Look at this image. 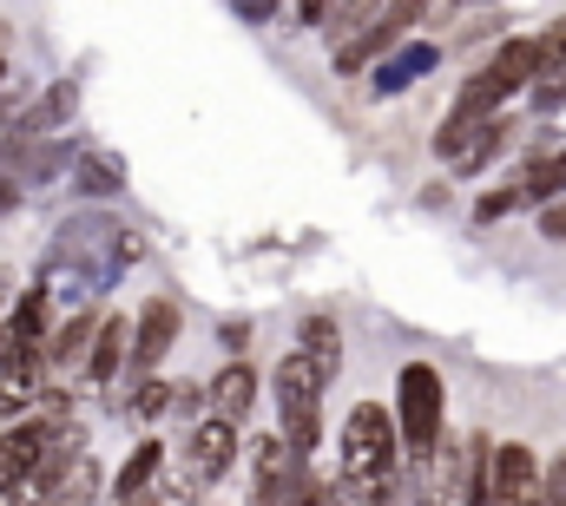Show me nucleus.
I'll list each match as a JSON object with an SVG mask.
<instances>
[{
  "label": "nucleus",
  "instance_id": "1",
  "mask_svg": "<svg viewBox=\"0 0 566 506\" xmlns=\"http://www.w3.org/2000/svg\"><path fill=\"white\" fill-rule=\"evenodd\" d=\"M336 481L349 487L356 506H389L409 487V447L396 428V408L382 401H356L336 441Z\"/></svg>",
  "mask_w": 566,
  "mask_h": 506
},
{
  "label": "nucleus",
  "instance_id": "2",
  "mask_svg": "<svg viewBox=\"0 0 566 506\" xmlns=\"http://www.w3.org/2000/svg\"><path fill=\"white\" fill-rule=\"evenodd\" d=\"M46 256L86 270V276L99 283V296H106V289L126 283V270L145 256V231H133V224L113 218V211H73V218L53 231V251Z\"/></svg>",
  "mask_w": 566,
  "mask_h": 506
},
{
  "label": "nucleus",
  "instance_id": "3",
  "mask_svg": "<svg viewBox=\"0 0 566 506\" xmlns=\"http://www.w3.org/2000/svg\"><path fill=\"white\" fill-rule=\"evenodd\" d=\"M329 369L310 362L303 349H290L271 376V394H277V434L296 447V461H310L323 447V394H329Z\"/></svg>",
  "mask_w": 566,
  "mask_h": 506
},
{
  "label": "nucleus",
  "instance_id": "4",
  "mask_svg": "<svg viewBox=\"0 0 566 506\" xmlns=\"http://www.w3.org/2000/svg\"><path fill=\"white\" fill-rule=\"evenodd\" d=\"M396 428H402V447H409V467H428L448 441V381L434 362H402L396 376Z\"/></svg>",
  "mask_w": 566,
  "mask_h": 506
},
{
  "label": "nucleus",
  "instance_id": "5",
  "mask_svg": "<svg viewBox=\"0 0 566 506\" xmlns=\"http://www.w3.org/2000/svg\"><path fill=\"white\" fill-rule=\"evenodd\" d=\"M428 7H382V20H369V27H356V33H343L336 46H329V66H336V80H356V73H376L382 60H396L402 46H409V27H422Z\"/></svg>",
  "mask_w": 566,
  "mask_h": 506
},
{
  "label": "nucleus",
  "instance_id": "6",
  "mask_svg": "<svg viewBox=\"0 0 566 506\" xmlns=\"http://www.w3.org/2000/svg\"><path fill=\"white\" fill-rule=\"evenodd\" d=\"M238 454H244V428L224 421V414H211V421H198V428L185 434V447H178V474H185L198 494H211V487L238 467Z\"/></svg>",
  "mask_w": 566,
  "mask_h": 506
},
{
  "label": "nucleus",
  "instance_id": "7",
  "mask_svg": "<svg viewBox=\"0 0 566 506\" xmlns=\"http://www.w3.org/2000/svg\"><path fill=\"white\" fill-rule=\"evenodd\" d=\"M99 461L93 454H60V461H40V474L13 494V506H99Z\"/></svg>",
  "mask_w": 566,
  "mask_h": 506
},
{
  "label": "nucleus",
  "instance_id": "8",
  "mask_svg": "<svg viewBox=\"0 0 566 506\" xmlns=\"http://www.w3.org/2000/svg\"><path fill=\"white\" fill-rule=\"evenodd\" d=\"M507 138H514L507 119H474V126L441 119V126H434V158L448 165V178H481V171L507 151Z\"/></svg>",
  "mask_w": 566,
  "mask_h": 506
},
{
  "label": "nucleus",
  "instance_id": "9",
  "mask_svg": "<svg viewBox=\"0 0 566 506\" xmlns=\"http://www.w3.org/2000/svg\"><path fill=\"white\" fill-rule=\"evenodd\" d=\"M133 369H126V388L133 381H151L158 376V362L178 349V329H185V309H178V296H145L139 316H133Z\"/></svg>",
  "mask_w": 566,
  "mask_h": 506
},
{
  "label": "nucleus",
  "instance_id": "10",
  "mask_svg": "<svg viewBox=\"0 0 566 506\" xmlns=\"http://www.w3.org/2000/svg\"><path fill=\"white\" fill-rule=\"evenodd\" d=\"M494 506H547V461L527 441H494Z\"/></svg>",
  "mask_w": 566,
  "mask_h": 506
},
{
  "label": "nucleus",
  "instance_id": "11",
  "mask_svg": "<svg viewBox=\"0 0 566 506\" xmlns=\"http://www.w3.org/2000/svg\"><path fill=\"white\" fill-rule=\"evenodd\" d=\"M73 198H86V211H106L113 198H126V185H133V171H126V151H113V145H80V158H73Z\"/></svg>",
  "mask_w": 566,
  "mask_h": 506
},
{
  "label": "nucleus",
  "instance_id": "12",
  "mask_svg": "<svg viewBox=\"0 0 566 506\" xmlns=\"http://www.w3.org/2000/svg\"><path fill=\"white\" fill-rule=\"evenodd\" d=\"M73 119H80V80H46L27 126H20V145H60L73 131Z\"/></svg>",
  "mask_w": 566,
  "mask_h": 506
},
{
  "label": "nucleus",
  "instance_id": "13",
  "mask_svg": "<svg viewBox=\"0 0 566 506\" xmlns=\"http://www.w3.org/2000/svg\"><path fill=\"white\" fill-rule=\"evenodd\" d=\"M165 474H171V447H165L158 434H145L139 447L126 454V467L113 474V506H139V500H151Z\"/></svg>",
  "mask_w": 566,
  "mask_h": 506
},
{
  "label": "nucleus",
  "instance_id": "14",
  "mask_svg": "<svg viewBox=\"0 0 566 506\" xmlns=\"http://www.w3.org/2000/svg\"><path fill=\"white\" fill-rule=\"evenodd\" d=\"M434 66H441V40H409L396 60H382L369 73V99H402L409 86H422Z\"/></svg>",
  "mask_w": 566,
  "mask_h": 506
},
{
  "label": "nucleus",
  "instance_id": "15",
  "mask_svg": "<svg viewBox=\"0 0 566 506\" xmlns=\"http://www.w3.org/2000/svg\"><path fill=\"white\" fill-rule=\"evenodd\" d=\"M541 66H547V46H541V33H507V40L494 46V60H488V73H494V80H501L514 99H527V93H534Z\"/></svg>",
  "mask_w": 566,
  "mask_h": 506
},
{
  "label": "nucleus",
  "instance_id": "16",
  "mask_svg": "<svg viewBox=\"0 0 566 506\" xmlns=\"http://www.w3.org/2000/svg\"><path fill=\"white\" fill-rule=\"evenodd\" d=\"M46 461V441L27 428V421H0V500H13Z\"/></svg>",
  "mask_w": 566,
  "mask_h": 506
},
{
  "label": "nucleus",
  "instance_id": "17",
  "mask_svg": "<svg viewBox=\"0 0 566 506\" xmlns=\"http://www.w3.org/2000/svg\"><path fill=\"white\" fill-rule=\"evenodd\" d=\"M133 323L126 316H106V329H99V342H93V356H86V388H119L126 381V369H133Z\"/></svg>",
  "mask_w": 566,
  "mask_h": 506
},
{
  "label": "nucleus",
  "instance_id": "18",
  "mask_svg": "<svg viewBox=\"0 0 566 506\" xmlns=\"http://www.w3.org/2000/svg\"><path fill=\"white\" fill-rule=\"evenodd\" d=\"M106 329V309H80V316H60V329L46 336V369H86L93 342Z\"/></svg>",
  "mask_w": 566,
  "mask_h": 506
},
{
  "label": "nucleus",
  "instance_id": "19",
  "mask_svg": "<svg viewBox=\"0 0 566 506\" xmlns=\"http://www.w3.org/2000/svg\"><path fill=\"white\" fill-rule=\"evenodd\" d=\"M40 289H46V303L53 309H66V316H80V309H99V283L86 276V270H73V263H40V276H33Z\"/></svg>",
  "mask_w": 566,
  "mask_h": 506
},
{
  "label": "nucleus",
  "instance_id": "20",
  "mask_svg": "<svg viewBox=\"0 0 566 506\" xmlns=\"http://www.w3.org/2000/svg\"><path fill=\"white\" fill-rule=\"evenodd\" d=\"M205 388H211V414H224V421H238V428L251 421V408H258V369H251V362H224Z\"/></svg>",
  "mask_w": 566,
  "mask_h": 506
},
{
  "label": "nucleus",
  "instance_id": "21",
  "mask_svg": "<svg viewBox=\"0 0 566 506\" xmlns=\"http://www.w3.org/2000/svg\"><path fill=\"white\" fill-rule=\"evenodd\" d=\"M60 323H53V303H46V289L40 283H27L20 296H13V309H7V336L13 342H33V349H46V336H53Z\"/></svg>",
  "mask_w": 566,
  "mask_h": 506
},
{
  "label": "nucleus",
  "instance_id": "22",
  "mask_svg": "<svg viewBox=\"0 0 566 506\" xmlns=\"http://www.w3.org/2000/svg\"><path fill=\"white\" fill-rule=\"evenodd\" d=\"M296 349H303L310 362H323V369L336 376V369H343V323H336L329 309L303 316V323H296Z\"/></svg>",
  "mask_w": 566,
  "mask_h": 506
},
{
  "label": "nucleus",
  "instance_id": "23",
  "mask_svg": "<svg viewBox=\"0 0 566 506\" xmlns=\"http://www.w3.org/2000/svg\"><path fill=\"white\" fill-rule=\"evenodd\" d=\"M33 99H40V93H33L27 80L0 93V165H7L13 151H20V126H27V113H33Z\"/></svg>",
  "mask_w": 566,
  "mask_h": 506
},
{
  "label": "nucleus",
  "instance_id": "24",
  "mask_svg": "<svg viewBox=\"0 0 566 506\" xmlns=\"http://www.w3.org/2000/svg\"><path fill=\"white\" fill-rule=\"evenodd\" d=\"M119 408H126L133 421H145V428H151V421H165V414H171V381H158V376H151V381H133Z\"/></svg>",
  "mask_w": 566,
  "mask_h": 506
},
{
  "label": "nucleus",
  "instance_id": "25",
  "mask_svg": "<svg viewBox=\"0 0 566 506\" xmlns=\"http://www.w3.org/2000/svg\"><path fill=\"white\" fill-rule=\"evenodd\" d=\"M527 113L534 119H560L566 113V66H541V80L527 93Z\"/></svg>",
  "mask_w": 566,
  "mask_h": 506
},
{
  "label": "nucleus",
  "instance_id": "26",
  "mask_svg": "<svg viewBox=\"0 0 566 506\" xmlns=\"http://www.w3.org/2000/svg\"><path fill=\"white\" fill-rule=\"evenodd\" d=\"M514 211H527L521 185H501V191H481V198H474V224H501V218H514Z\"/></svg>",
  "mask_w": 566,
  "mask_h": 506
},
{
  "label": "nucleus",
  "instance_id": "27",
  "mask_svg": "<svg viewBox=\"0 0 566 506\" xmlns=\"http://www.w3.org/2000/svg\"><path fill=\"white\" fill-rule=\"evenodd\" d=\"M218 349L224 362H251V316H218Z\"/></svg>",
  "mask_w": 566,
  "mask_h": 506
},
{
  "label": "nucleus",
  "instance_id": "28",
  "mask_svg": "<svg viewBox=\"0 0 566 506\" xmlns=\"http://www.w3.org/2000/svg\"><path fill=\"white\" fill-rule=\"evenodd\" d=\"M231 20L238 27H283V7H271V0H238Z\"/></svg>",
  "mask_w": 566,
  "mask_h": 506
},
{
  "label": "nucleus",
  "instance_id": "29",
  "mask_svg": "<svg viewBox=\"0 0 566 506\" xmlns=\"http://www.w3.org/2000/svg\"><path fill=\"white\" fill-rule=\"evenodd\" d=\"M494 33H507V13H501V7H494V13H474V20L461 27V40H468V46H481V40H494Z\"/></svg>",
  "mask_w": 566,
  "mask_h": 506
},
{
  "label": "nucleus",
  "instance_id": "30",
  "mask_svg": "<svg viewBox=\"0 0 566 506\" xmlns=\"http://www.w3.org/2000/svg\"><path fill=\"white\" fill-rule=\"evenodd\" d=\"M534 231H541V244H560V251H566V198H560V204H547V211L534 218Z\"/></svg>",
  "mask_w": 566,
  "mask_h": 506
},
{
  "label": "nucleus",
  "instance_id": "31",
  "mask_svg": "<svg viewBox=\"0 0 566 506\" xmlns=\"http://www.w3.org/2000/svg\"><path fill=\"white\" fill-rule=\"evenodd\" d=\"M541 46H547V66H566V13L541 33Z\"/></svg>",
  "mask_w": 566,
  "mask_h": 506
},
{
  "label": "nucleus",
  "instance_id": "32",
  "mask_svg": "<svg viewBox=\"0 0 566 506\" xmlns=\"http://www.w3.org/2000/svg\"><path fill=\"white\" fill-rule=\"evenodd\" d=\"M547 506H566V454L547 461Z\"/></svg>",
  "mask_w": 566,
  "mask_h": 506
},
{
  "label": "nucleus",
  "instance_id": "33",
  "mask_svg": "<svg viewBox=\"0 0 566 506\" xmlns=\"http://www.w3.org/2000/svg\"><path fill=\"white\" fill-rule=\"evenodd\" d=\"M20 198H27V185H20V178H7V171H0V218H7V211H20Z\"/></svg>",
  "mask_w": 566,
  "mask_h": 506
},
{
  "label": "nucleus",
  "instance_id": "34",
  "mask_svg": "<svg viewBox=\"0 0 566 506\" xmlns=\"http://www.w3.org/2000/svg\"><path fill=\"white\" fill-rule=\"evenodd\" d=\"M448 204H454V191H448L441 178H434V185H422V211H448Z\"/></svg>",
  "mask_w": 566,
  "mask_h": 506
},
{
  "label": "nucleus",
  "instance_id": "35",
  "mask_svg": "<svg viewBox=\"0 0 566 506\" xmlns=\"http://www.w3.org/2000/svg\"><path fill=\"white\" fill-rule=\"evenodd\" d=\"M323 506H356V500H349V487H343V481H329V500H323Z\"/></svg>",
  "mask_w": 566,
  "mask_h": 506
},
{
  "label": "nucleus",
  "instance_id": "36",
  "mask_svg": "<svg viewBox=\"0 0 566 506\" xmlns=\"http://www.w3.org/2000/svg\"><path fill=\"white\" fill-rule=\"evenodd\" d=\"M7 86H13V80H7V60H0V93H7Z\"/></svg>",
  "mask_w": 566,
  "mask_h": 506
},
{
  "label": "nucleus",
  "instance_id": "37",
  "mask_svg": "<svg viewBox=\"0 0 566 506\" xmlns=\"http://www.w3.org/2000/svg\"><path fill=\"white\" fill-rule=\"evenodd\" d=\"M139 506H158V500H139Z\"/></svg>",
  "mask_w": 566,
  "mask_h": 506
},
{
  "label": "nucleus",
  "instance_id": "38",
  "mask_svg": "<svg viewBox=\"0 0 566 506\" xmlns=\"http://www.w3.org/2000/svg\"><path fill=\"white\" fill-rule=\"evenodd\" d=\"M389 506H396V500H389Z\"/></svg>",
  "mask_w": 566,
  "mask_h": 506
}]
</instances>
